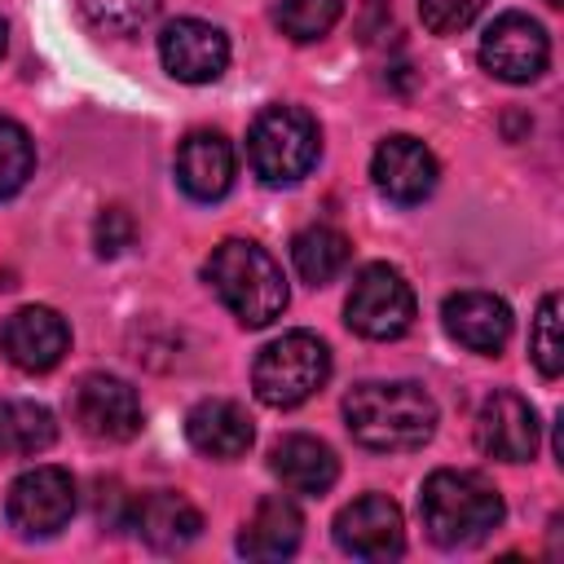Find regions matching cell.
Returning <instances> with one entry per match:
<instances>
[{
    "label": "cell",
    "instance_id": "18",
    "mask_svg": "<svg viewBox=\"0 0 564 564\" xmlns=\"http://www.w3.org/2000/svg\"><path fill=\"white\" fill-rule=\"evenodd\" d=\"M185 436L207 458H242L256 441V427H251V414L238 401L207 397L185 414Z\"/></svg>",
    "mask_w": 564,
    "mask_h": 564
},
{
    "label": "cell",
    "instance_id": "28",
    "mask_svg": "<svg viewBox=\"0 0 564 564\" xmlns=\"http://www.w3.org/2000/svg\"><path fill=\"white\" fill-rule=\"evenodd\" d=\"M132 234H137V225H132V216H128L123 207H106V212L97 216V229H93L101 256H119V251L132 242Z\"/></svg>",
    "mask_w": 564,
    "mask_h": 564
},
{
    "label": "cell",
    "instance_id": "25",
    "mask_svg": "<svg viewBox=\"0 0 564 564\" xmlns=\"http://www.w3.org/2000/svg\"><path fill=\"white\" fill-rule=\"evenodd\" d=\"M35 172V145L18 119L0 115V198H13Z\"/></svg>",
    "mask_w": 564,
    "mask_h": 564
},
{
    "label": "cell",
    "instance_id": "23",
    "mask_svg": "<svg viewBox=\"0 0 564 564\" xmlns=\"http://www.w3.org/2000/svg\"><path fill=\"white\" fill-rule=\"evenodd\" d=\"M339 18H344V0H278V9H273L278 31L295 44L322 40Z\"/></svg>",
    "mask_w": 564,
    "mask_h": 564
},
{
    "label": "cell",
    "instance_id": "20",
    "mask_svg": "<svg viewBox=\"0 0 564 564\" xmlns=\"http://www.w3.org/2000/svg\"><path fill=\"white\" fill-rule=\"evenodd\" d=\"M304 538V516L291 498L273 494V498H260L256 511L242 520V533H238V551L247 560H286L295 555Z\"/></svg>",
    "mask_w": 564,
    "mask_h": 564
},
{
    "label": "cell",
    "instance_id": "7",
    "mask_svg": "<svg viewBox=\"0 0 564 564\" xmlns=\"http://www.w3.org/2000/svg\"><path fill=\"white\" fill-rule=\"evenodd\" d=\"M4 516L22 538H53L75 516V480L62 467H31L9 485Z\"/></svg>",
    "mask_w": 564,
    "mask_h": 564
},
{
    "label": "cell",
    "instance_id": "21",
    "mask_svg": "<svg viewBox=\"0 0 564 564\" xmlns=\"http://www.w3.org/2000/svg\"><path fill=\"white\" fill-rule=\"evenodd\" d=\"M57 441V419L40 401H0V454L31 458Z\"/></svg>",
    "mask_w": 564,
    "mask_h": 564
},
{
    "label": "cell",
    "instance_id": "26",
    "mask_svg": "<svg viewBox=\"0 0 564 564\" xmlns=\"http://www.w3.org/2000/svg\"><path fill=\"white\" fill-rule=\"evenodd\" d=\"M84 18L106 35H137L154 22L159 0H79Z\"/></svg>",
    "mask_w": 564,
    "mask_h": 564
},
{
    "label": "cell",
    "instance_id": "29",
    "mask_svg": "<svg viewBox=\"0 0 564 564\" xmlns=\"http://www.w3.org/2000/svg\"><path fill=\"white\" fill-rule=\"evenodd\" d=\"M4 44H9V31H4V18H0V57H4Z\"/></svg>",
    "mask_w": 564,
    "mask_h": 564
},
{
    "label": "cell",
    "instance_id": "12",
    "mask_svg": "<svg viewBox=\"0 0 564 564\" xmlns=\"http://www.w3.org/2000/svg\"><path fill=\"white\" fill-rule=\"evenodd\" d=\"M370 176H375V185H379V194H383L388 203L414 207V203H423V198L436 189L441 167H436V154H432L419 137L397 132V137H383V141L375 145Z\"/></svg>",
    "mask_w": 564,
    "mask_h": 564
},
{
    "label": "cell",
    "instance_id": "14",
    "mask_svg": "<svg viewBox=\"0 0 564 564\" xmlns=\"http://www.w3.org/2000/svg\"><path fill=\"white\" fill-rule=\"evenodd\" d=\"M542 423L520 392H494L476 414V445L498 463H529L538 454Z\"/></svg>",
    "mask_w": 564,
    "mask_h": 564
},
{
    "label": "cell",
    "instance_id": "30",
    "mask_svg": "<svg viewBox=\"0 0 564 564\" xmlns=\"http://www.w3.org/2000/svg\"><path fill=\"white\" fill-rule=\"evenodd\" d=\"M546 4H564V0H546Z\"/></svg>",
    "mask_w": 564,
    "mask_h": 564
},
{
    "label": "cell",
    "instance_id": "9",
    "mask_svg": "<svg viewBox=\"0 0 564 564\" xmlns=\"http://www.w3.org/2000/svg\"><path fill=\"white\" fill-rule=\"evenodd\" d=\"M70 419L93 441H132L141 432V397L119 375H84L70 392Z\"/></svg>",
    "mask_w": 564,
    "mask_h": 564
},
{
    "label": "cell",
    "instance_id": "17",
    "mask_svg": "<svg viewBox=\"0 0 564 564\" xmlns=\"http://www.w3.org/2000/svg\"><path fill=\"white\" fill-rule=\"evenodd\" d=\"M128 529H137L141 542H150L154 551H181L203 533V516L185 494L154 489L145 498H132Z\"/></svg>",
    "mask_w": 564,
    "mask_h": 564
},
{
    "label": "cell",
    "instance_id": "15",
    "mask_svg": "<svg viewBox=\"0 0 564 564\" xmlns=\"http://www.w3.org/2000/svg\"><path fill=\"white\" fill-rule=\"evenodd\" d=\"M441 322L449 330L454 344L494 357L507 339H511V308L507 300H498L494 291H458L445 300Z\"/></svg>",
    "mask_w": 564,
    "mask_h": 564
},
{
    "label": "cell",
    "instance_id": "19",
    "mask_svg": "<svg viewBox=\"0 0 564 564\" xmlns=\"http://www.w3.org/2000/svg\"><path fill=\"white\" fill-rule=\"evenodd\" d=\"M269 467L282 480V489L291 494H326L339 476V458L326 441L308 436V432H291L269 449Z\"/></svg>",
    "mask_w": 564,
    "mask_h": 564
},
{
    "label": "cell",
    "instance_id": "27",
    "mask_svg": "<svg viewBox=\"0 0 564 564\" xmlns=\"http://www.w3.org/2000/svg\"><path fill=\"white\" fill-rule=\"evenodd\" d=\"M489 0H419V18L432 35H458L467 31Z\"/></svg>",
    "mask_w": 564,
    "mask_h": 564
},
{
    "label": "cell",
    "instance_id": "13",
    "mask_svg": "<svg viewBox=\"0 0 564 564\" xmlns=\"http://www.w3.org/2000/svg\"><path fill=\"white\" fill-rule=\"evenodd\" d=\"M70 348V326L62 322L57 308L48 304H26L18 308L4 326H0V352L26 370V375H44L53 370Z\"/></svg>",
    "mask_w": 564,
    "mask_h": 564
},
{
    "label": "cell",
    "instance_id": "8",
    "mask_svg": "<svg viewBox=\"0 0 564 564\" xmlns=\"http://www.w3.org/2000/svg\"><path fill=\"white\" fill-rule=\"evenodd\" d=\"M551 62V40L529 13H502L480 35V66L502 84H533Z\"/></svg>",
    "mask_w": 564,
    "mask_h": 564
},
{
    "label": "cell",
    "instance_id": "16",
    "mask_svg": "<svg viewBox=\"0 0 564 564\" xmlns=\"http://www.w3.org/2000/svg\"><path fill=\"white\" fill-rule=\"evenodd\" d=\"M238 172L234 145L220 132H189L176 150V181L194 203H216L229 194Z\"/></svg>",
    "mask_w": 564,
    "mask_h": 564
},
{
    "label": "cell",
    "instance_id": "2",
    "mask_svg": "<svg viewBox=\"0 0 564 564\" xmlns=\"http://www.w3.org/2000/svg\"><path fill=\"white\" fill-rule=\"evenodd\" d=\"M419 516L436 546L458 551L485 542L502 524V498L480 471L441 467L419 489Z\"/></svg>",
    "mask_w": 564,
    "mask_h": 564
},
{
    "label": "cell",
    "instance_id": "5",
    "mask_svg": "<svg viewBox=\"0 0 564 564\" xmlns=\"http://www.w3.org/2000/svg\"><path fill=\"white\" fill-rule=\"evenodd\" d=\"M326 379H330V348L313 330L278 335L273 344L260 348V357L251 366V388L273 410L304 405L313 392H322Z\"/></svg>",
    "mask_w": 564,
    "mask_h": 564
},
{
    "label": "cell",
    "instance_id": "4",
    "mask_svg": "<svg viewBox=\"0 0 564 564\" xmlns=\"http://www.w3.org/2000/svg\"><path fill=\"white\" fill-rule=\"evenodd\" d=\"M317 154H322V128L300 106H264L247 132L251 172L273 189L308 176Z\"/></svg>",
    "mask_w": 564,
    "mask_h": 564
},
{
    "label": "cell",
    "instance_id": "24",
    "mask_svg": "<svg viewBox=\"0 0 564 564\" xmlns=\"http://www.w3.org/2000/svg\"><path fill=\"white\" fill-rule=\"evenodd\" d=\"M529 357L546 379H560L564 370V322H560V295H542L533 330H529Z\"/></svg>",
    "mask_w": 564,
    "mask_h": 564
},
{
    "label": "cell",
    "instance_id": "22",
    "mask_svg": "<svg viewBox=\"0 0 564 564\" xmlns=\"http://www.w3.org/2000/svg\"><path fill=\"white\" fill-rule=\"evenodd\" d=\"M348 256H352L348 238H344L339 229H330V225H308V229H300V234L291 238V264H295V273H300L308 286L335 282V278L344 273Z\"/></svg>",
    "mask_w": 564,
    "mask_h": 564
},
{
    "label": "cell",
    "instance_id": "10",
    "mask_svg": "<svg viewBox=\"0 0 564 564\" xmlns=\"http://www.w3.org/2000/svg\"><path fill=\"white\" fill-rule=\"evenodd\" d=\"M335 542L352 560H397L405 551V520L388 494H361L335 516Z\"/></svg>",
    "mask_w": 564,
    "mask_h": 564
},
{
    "label": "cell",
    "instance_id": "1",
    "mask_svg": "<svg viewBox=\"0 0 564 564\" xmlns=\"http://www.w3.org/2000/svg\"><path fill=\"white\" fill-rule=\"evenodd\" d=\"M344 419L357 445L375 454L419 449L436 432V401L410 379H370L344 397Z\"/></svg>",
    "mask_w": 564,
    "mask_h": 564
},
{
    "label": "cell",
    "instance_id": "6",
    "mask_svg": "<svg viewBox=\"0 0 564 564\" xmlns=\"http://www.w3.org/2000/svg\"><path fill=\"white\" fill-rule=\"evenodd\" d=\"M344 322L361 339H401L414 326V291L392 264H366L344 300Z\"/></svg>",
    "mask_w": 564,
    "mask_h": 564
},
{
    "label": "cell",
    "instance_id": "11",
    "mask_svg": "<svg viewBox=\"0 0 564 564\" xmlns=\"http://www.w3.org/2000/svg\"><path fill=\"white\" fill-rule=\"evenodd\" d=\"M159 62L181 84H212L229 66V40L203 18H176L159 35Z\"/></svg>",
    "mask_w": 564,
    "mask_h": 564
},
{
    "label": "cell",
    "instance_id": "3",
    "mask_svg": "<svg viewBox=\"0 0 564 564\" xmlns=\"http://www.w3.org/2000/svg\"><path fill=\"white\" fill-rule=\"evenodd\" d=\"M207 286L220 295V304L242 322V326H269L286 308V278L282 264L251 238H225L207 264H203Z\"/></svg>",
    "mask_w": 564,
    "mask_h": 564
}]
</instances>
